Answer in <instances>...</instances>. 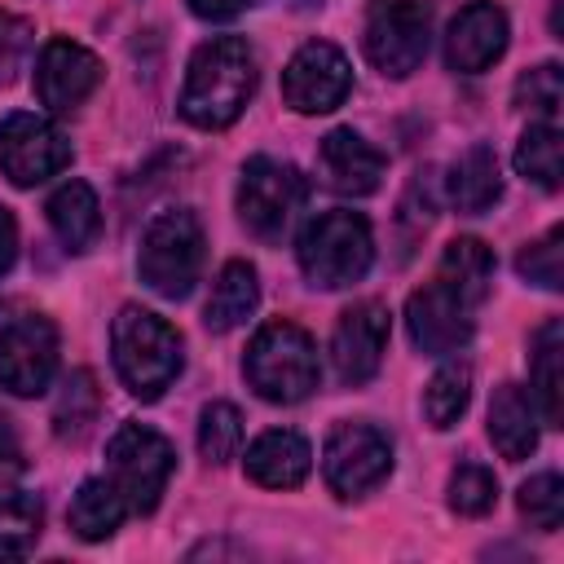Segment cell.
<instances>
[{
	"mask_svg": "<svg viewBox=\"0 0 564 564\" xmlns=\"http://www.w3.org/2000/svg\"><path fill=\"white\" fill-rule=\"evenodd\" d=\"M256 93V53L238 35H216L194 48L185 88H181V115L194 128H229Z\"/></svg>",
	"mask_w": 564,
	"mask_h": 564,
	"instance_id": "6da1fadb",
	"label": "cell"
},
{
	"mask_svg": "<svg viewBox=\"0 0 564 564\" xmlns=\"http://www.w3.org/2000/svg\"><path fill=\"white\" fill-rule=\"evenodd\" d=\"M110 348H115V370L123 388L141 401H159L176 375H181V335L150 308L123 304L119 317L110 322Z\"/></svg>",
	"mask_w": 564,
	"mask_h": 564,
	"instance_id": "7a4b0ae2",
	"label": "cell"
},
{
	"mask_svg": "<svg viewBox=\"0 0 564 564\" xmlns=\"http://www.w3.org/2000/svg\"><path fill=\"white\" fill-rule=\"evenodd\" d=\"M242 375L247 383L273 401V405H295L304 401L317 383H322V361H317V344L304 326L295 322H269L256 330V339L247 344L242 357Z\"/></svg>",
	"mask_w": 564,
	"mask_h": 564,
	"instance_id": "3957f363",
	"label": "cell"
},
{
	"mask_svg": "<svg viewBox=\"0 0 564 564\" xmlns=\"http://www.w3.org/2000/svg\"><path fill=\"white\" fill-rule=\"evenodd\" d=\"M295 256H300V269L313 286H326V291L352 286L357 278H366V269L375 260L370 220L361 212L330 207L304 225Z\"/></svg>",
	"mask_w": 564,
	"mask_h": 564,
	"instance_id": "277c9868",
	"label": "cell"
},
{
	"mask_svg": "<svg viewBox=\"0 0 564 564\" xmlns=\"http://www.w3.org/2000/svg\"><path fill=\"white\" fill-rule=\"evenodd\" d=\"M137 269L141 282L163 295V300H185L203 273V225L189 207H167L159 212L145 234H141V251H137Z\"/></svg>",
	"mask_w": 564,
	"mask_h": 564,
	"instance_id": "5b68a950",
	"label": "cell"
},
{
	"mask_svg": "<svg viewBox=\"0 0 564 564\" xmlns=\"http://www.w3.org/2000/svg\"><path fill=\"white\" fill-rule=\"evenodd\" d=\"M304 203H308V181L300 176L295 163H282L269 154L247 159L238 181V216L260 242H282L295 216L304 212Z\"/></svg>",
	"mask_w": 564,
	"mask_h": 564,
	"instance_id": "8992f818",
	"label": "cell"
},
{
	"mask_svg": "<svg viewBox=\"0 0 564 564\" xmlns=\"http://www.w3.org/2000/svg\"><path fill=\"white\" fill-rule=\"evenodd\" d=\"M172 445L167 436H159L154 427L145 423H119L110 445H106V480L123 494L128 511H141L150 516L167 489V476H172Z\"/></svg>",
	"mask_w": 564,
	"mask_h": 564,
	"instance_id": "52a82bcc",
	"label": "cell"
},
{
	"mask_svg": "<svg viewBox=\"0 0 564 564\" xmlns=\"http://www.w3.org/2000/svg\"><path fill=\"white\" fill-rule=\"evenodd\" d=\"M432 44V9L423 0H370L361 48L375 70L405 79L423 66Z\"/></svg>",
	"mask_w": 564,
	"mask_h": 564,
	"instance_id": "ba28073f",
	"label": "cell"
},
{
	"mask_svg": "<svg viewBox=\"0 0 564 564\" xmlns=\"http://www.w3.org/2000/svg\"><path fill=\"white\" fill-rule=\"evenodd\" d=\"M322 471H326L330 494L361 498V494H370L375 485L388 480V471H392V445L370 423H339L330 432V441H326Z\"/></svg>",
	"mask_w": 564,
	"mask_h": 564,
	"instance_id": "9c48e42d",
	"label": "cell"
},
{
	"mask_svg": "<svg viewBox=\"0 0 564 564\" xmlns=\"http://www.w3.org/2000/svg\"><path fill=\"white\" fill-rule=\"evenodd\" d=\"M70 163V141L66 132L31 110H18L0 123V167L13 185H40L48 176H57Z\"/></svg>",
	"mask_w": 564,
	"mask_h": 564,
	"instance_id": "30bf717a",
	"label": "cell"
},
{
	"mask_svg": "<svg viewBox=\"0 0 564 564\" xmlns=\"http://www.w3.org/2000/svg\"><path fill=\"white\" fill-rule=\"evenodd\" d=\"M57 370V326L40 313H22L0 330V388L13 397H40Z\"/></svg>",
	"mask_w": 564,
	"mask_h": 564,
	"instance_id": "8fae6325",
	"label": "cell"
},
{
	"mask_svg": "<svg viewBox=\"0 0 564 564\" xmlns=\"http://www.w3.org/2000/svg\"><path fill=\"white\" fill-rule=\"evenodd\" d=\"M348 88H352V66L326 40H308L286 62V70H282V97L300 115H326V110H335L348 97Z\"/></svg>",
	"mask_w": 564,
	"mask_h": 564,
	"instance_id": "7c38bea8",
	"label": "cell"
},
{
	"mask_svg": "<svg viewBox=\"0 0 564 564\" xmlns=\"http://www.w3.org/2000/svg\"><path fill=\"white\" fill-rule=\"evenodd\" d=\"M471 308H476L471 300H463L454 286H445L436 278V282H427L423 291L410 295V304H405V330H410V339H414L419 352L445 357V352H458L471 339V330H476Z\"/></svg>",
	"mask_w": 564,
	"mask_h": 564,
	"instance_id": "4fadbf2b",
	"label": "cell"
},
{
	"mask_svg": "<svg viewBox=\"0 0 564 564\" xmlns=\"http://www.w3.org/2000/svg\"><path fill=\"white\" fill-rule=\"evenodd\" d=\"M388 308L379 300H361L352 308L339 313L335 322V335H330V361H335V375L344 383H366L375 379L379 361H383V348H388Z\"/></svg>",
	"mask_w": 564,
	"mask_h": 564,
	"instance_id": "5bb4252c",
	"label": "cell"
},
{
	"mask_svg": "<svg viewBox=\"0 0 564 564\" xmlns=\"http://www.w3.org/2000/svg\"><path fill=\"white\" fill-rule=\"evenodd\" d=\"M507 13L494 4V0H476L467 9H458V18L449 22V35H445V62L449 70L458 75H480L485 66H494L507 48Z\"/></svg>",
	"mask_w": 564,
	"mask_h": 564,
	"instance_id": "9a60e30c",
	"label": "cell"
},
{
	"mask_svg": "<svg viewBox=\"0 0 564 564\" xmlns=\"http://www.w3.org/2000/svg\"><path fill=\"white\" fill-rule=\"evenodd\" d=\"M101 84V62L75 40H48L35 66V93L48 110H75Z\"/></svg>",
	"mask_w": 564,
	"mask_h": 564,
	"instance_id": "2e32d148",
	"label": "cell"
},
{
	"mask_svg": "<svg viewBox=\"0 0 564 564\" xmlns=\"http://www.w3.org/2000/svg\"><path fill=\"white\" fill-rule=\"evenodd\" d=\"M317 167H322L326 185L335 194H348V198H366L383 181V154L352 128H335V132L322 137Z\"/></svg>",
	"mask_w": 564,
	"mask_h": 564,
	"instance_id": "e0dca14e",
	"label": "cell"
},
{
	"mask_svg": "<svg viewBox=\"0 0 564 564\" xmlns=\"http://www.w3.org/2000/svg\"><path fill=\"white\" fill-rule=\"evenodd\" d=\"M313 467V454H308V441L291 427H273L264 436L251 441L247 449V476L264 489H295Z\"/></svg>",
	"mask_w": 564,
	"mask_h": 564,
	"instance_id": "ac0fdd59",
	"label": "cell"
},
{
	"mask_svg": "<svg viewBox=\"0 0 564 564\" xmlns=\"http://www.w3.org/2000/svg\"><path fill=\"white\" fill-rule=\"evenodd\" d=\"M489 441L502 458L520 463L538 449V405L520 383H498L489 397Z\"/></svg>",
	"mask_w": 564,
	"mask_h": 564,
	"instance_id": "d6986e66",
	"label": "cell"
},
{
	"mask_svg": "<svg viewBox=\"0 0 564 564\" xmlns=\"http://www.w3.org/2000/svg\"><path fill=\"white\" fill-rule=\"evenodd\" d=\"M529 379H533V405L542 410V423L546 427H560L564 419V326L560 317L542 322L538 335H533V352H529Z\"/></svg>",
	"mask_w": 564,
	"mask_h": 564,
	"instance_id": "ffe728a7",
	"label": "cell"
},
{
	"mask_svg": "<svg viewBox=\"0 0 564 564\" xmlns=\"http://www.w3.org/2000/svg\"><path fill=\"white\" fill-rule=\"evenodd\" d=\"M502 198V172H498V154L489 145H471L454 159L449 167V203L463 216H480Z\"/></svg>",
	"mask_w": 564,
	"mask_h": 564,
	"instance_id": "44dd1931",
	"label": "cell"
},
{
	"mask_svg": "<svg viewBox=\"0 0 564 564\" xmlns=\"http://www.w3.org/2000/svg\"><path fill=\"white\" fill-rule=\"evenodd\" d=\"M260 304V282H256V269L247 260H229L216 282H212V295H207V308H203V322L207 330L225 335L234 326H242Z\"/></svg>",
	"mask_w": 564,
	"mask_h": 564,
	"instance_id": "7402d4cb",
	"label": "cell"
},
{
	"mask_svg": "<svg viewBox=\"0 0 564 564\" xmlns=\"http://www.w3.org/2000/svg\"><path fill=\"white\" fill-rule=\"evenodd\" d=\"M48 225L53 234L62 238L66 251H88L101 234V207H97V194L88 181H66L53 198H48Z\"/></svg>",
	"mask_w": 564,
	"mask_h": 564,
	"instance_id": "603a6c76",
	"label": "cell"
},
{
	"mask_svg": "<svg viewBox=\"0 0 564 564\" xmlns=\"http://www.w3.org/2000/svg\"><path fill=\"white\" fill-rule=\"evenodd\" d=\"M123 516H128L123 494H119L106 476H97V480H84L79 494L70 498L66 524H70V533L84 538V542H106V538L123 524Z\"/></svg>",
	"mask_w": 564,
	"mask_h": 564,
	"instance_id": "cb8c5ba5",
	"label": "cell"
},
{
	"mask_svg": "<svg viewBox=\"0 0 564 564\" xmlns=\"http://www.w3.org/2000/svg\"><path fill=\"white\" fill-rule=\"evenodd\" d=\"M445 286H454L463 300L480 304L489 295V282H494V251L480 242V238H454L441 256V273H436Z\"/></svg>",
	"mask_w": 564,
	"mask_h": 564,
	"instance_id": "d4e9b609",
	"label": "cell"
},
{
	"mask_svg": "<svg viewBox=\"0 0 564 564\" xmlns=\"http://www.w3.org/2000/svg\"><path fill=\"white\" fill-rule=\"evenodd\" d=\"M97 410H101V392H97L93 370H70L62 379V392H57V405H53V432L62 441H79L97 423Z\"/></svg>",
	"mask_w": 564,
	"mask_h": 564,
	"instance_id": "484cf974",
	"label": "cell"
},
{
	"mask_svg": "<svg viewBox=\"0 0 564 564\" xmlns=\"http://www.w3.org/2000/svg\"><path fill=\"white\" fill-rule=\"evenodd\" d=\"M516 172L542 189H560L564 172V150H560V128L555 123H529L520 145H516Z\"/></svg>",
	"mask_w": 564,
	"mask_h": 564,
	"instance_id": "4316f807",
	"label": "cell"
},
{
	"mask_svg": "<svg viewBox=\"0 0 564 564\" xmlns=\"http://www.w3.org/2000/svg\"><path fill=\"white\" fill-rule=\"evenodd\" d=\"M467 401H471V366H463V361H445V366L427 379L423 414H427V423H432L436 432H445V427H454V423L463 419Z\"/></svg>",
	"mask_w": 564,
	"mask_h": 564,
	"instance_id": "83f0119b",
	"label": "cell"
},
{
	"mask_svg": "<svg viewBox=\"0 0 564 564\" xmlns=\"http://www.w3.org/2000/svg\"><path fill=\"white\" fill-rule=\"evenodd\" d=\"M44 533V507L31 494H0V560H22Z\"/></svg>",
	"mask_w": 564,
	"mask_h": 564,
	"instance_id": "f1b7e54d",
	"label": "cell"
},
{
	"mask_svg": "<svg viewBox=\"0 0 564 564\" xmlns=\"http://www.w3.org/2000/svg\"><path fill=\"white\" fill-rule=\"evenodd\" d=\"M242 445V414L238 405L229 401H212L203 405V419H198V454L207 463H229Z\"/></svg>",
	"mask_w": 564,
	"mask_h": 564,
	"instance_id": "f546056e",
	"label": "cell"
},
{
	"mask_svg": "<svg viewBox=\"0 0 564 564\" xmlns=\"http://www.w3.org/2000/svg\"><path fill=\"white\" fill-rule=\"evenodd\" d=\"M520 516L529 520V529H542V533H555L560 520H564V480L555 471H538L520 485Z\"/></svg>",
	"mask_w": 564,
	"mask_h": 564,
	"instance_id": "4dcf8cb0",
	"label": "cell"
},
{
	"mask_svg": "<svg viewBox=\"0 0 564 564\" xmlns=\"http://www.w3.org/2000/svg\"><path fill=\"white\" fill-rule=\"evenodd\" d=\"M560 101H564V79H560V66L555 62H542V66H533V70H524L516 79V106L520 110H533L538 119L555 123Z\"/></svg>",
	"mask_w": 564,
	"mask_h": 564,
	"instance_id": "1f68e13d",
	"label": "cell"
},
{
	"mask_svg": "<svg viewBox=\"0 0 564 564\" xmlns=\"http://www.w3.org/2000/svg\"><path fill=\"white\" fill-rule=\"evenodd\" d=\"M494 502H498V480H494L489 467H480V463L454 467V476H449V507L458 516H485V511H494Z\"/></svg>",
	"mask_w": 564,
	"mask_h": 564,
	"instance_id": "d6a6232c",
	"label": "cell"
},
{
	"mask_svg": "<svg viewBox=\"0 0 564 564\" xmlns=\"http://www.w3.org/2000/svg\"><path fill=\"white\" fill-rule=\"evenodd\" d=\"M560 242H564V229H560V225H551L538 242H529V247L516 256L520 278H529V282H538V286H546V291H560Z\"/></svg>",
	"mask_w": 564,
	"mask_h": 564,
	"instance_id": "836d02e7",
	"label": "cell"
},
{
	"mask_svg": "<svg viewBox=\"0 0 564 564\" xmlns=\"http://www.w3.org/2000/svg\"><path fill=\"white\" fill-rule=\"evenodd\" d=\"M31 44H35V26L26 18L0 9V84H13V75L22 70Z\"/></svg>",
	"mask_w": 564,
	"mask_h": 564,
	"instance_id": "e575fe53",
	"label": "cell"
},
{
	"mask_svg": "<svg viewBox=\"0 0 564 564\" xmlns=\"http://www.w3.org/2000/svg\"><path fill=\"white\" fill-rule=\"evenodd\" d=\"M26 471V454H22V441L13 432V423L0 414V480H13Z\"/></svg>",
	"mask_w": 564,
	"mask_h": 564,
	"instance_id": "d590c367",
	"label": "cell"
},
{
	"mask_svg": "<svg viewBox=\"0 0 564 564\" xmlns=\"http://www.w3.org/2000/svg\"><path fill=\"white\" fill-rule=\"evenodd\" d=\"M247 4H251V0H189V9H194L198 18H207V22H229V18H238Z\"/></svg>",
	"mask_w": 564,
	"mask_h": 564,
	"instance_id": "8d00e7d4",
	"label": "cell"
},
{
	"mask_svg": "<svg viewBox=\"0 0 564 564\" xmlns=\"http://www.w3.org/2000/svg\"><path fill=\"white\" fill-rule=\"evenodd\" d=\"M13 256H18V225H13L9 207H0V278L13 269Z\"/></svg>",
	"mask_w": 564,
	"mask_h": 564,
	"instance_id": "74e56055",
	"label": "cell"
},
{
	"mask_svg": "<svg viewBox=\"0 0 564 564\" xmlns=\"http://www.w3.org/2000/svg\"><path fill=\"white\" fill-rule=\"evenodd\" d=\"M291 4H322V0H291Z\"/></svg>",
	"mask_w": 564,
	"mask_h": 564,
	"instance_id": "f35d334b",
	"label": "cell"
}]
</instances>
